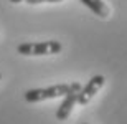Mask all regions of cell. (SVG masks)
<instances>
[{
    "instance_id": "6da1fadb",
    "label": "cell",
    "mask_w": 127,
    "mask_h": 124,
    "mask_svg": "<svg viewBox=\"0 0 127 124\" xmlns=\"http://www.w3.org/2000/svg\"><path fill=\"white\" fill-rule=\"evenodd\" d=\"M61 43L56 40L48 41H35V43H20L17 46V51L25 56H43V55H56L61 51Z\"/></svg>"
},
{
    "instance_id": "7a4b0ae2",
    "label": "cell",
    "mask_w": 127,
    "mask_h": 124,
    "mask_svg": "<svg viewBox=\"0 0 127 124\" xmlns=\"http://www.w3.org/2000/svg\"><path fill=\"white\" fill-rule=\"evenodd\" d=\"M71 84H53L48 86V88H36V89H28L25 93V101L27 103H40V101L45 99H55V98H60V96H64L68 91H69Z\"/></svg>"
},
{
    "instance_id": "3957f363",
    "label": "cell",
    "mask_w": 127,
    "mask_h": 124,
    "mask_svg": "<svg viewBox=\"0 0 127 124\" xmlns=\"http://www.w3.org/2000/svg\"><path fill=\"white\" fill-rule=\"evenodd\" d=\"M71 88L69 91L64 94V99L61 101V104H60V108L56 109V119L58 121H66L68 118H69L71 111H73V108H74V104L78 103V93H79L81 89V84L78 81H73L69 83Z\"/></svg>"
},
{
    "instance_id": "277c9868",
    "label": "cell",
    "mask_w": 127,
    "mask_h": 124,
    "mask_svg": "<svg viewBox=\"0 0 127 124\" xmlns=\"http://www.w3.org/2000/svg\"><path fill=\"white\" fill-rule=\"evenodd\" d=\"M104 83H106V78H104L102 75L93 76L84 86H81L79 93H78V104H81V106L88 104V103L99 93V89L104 86Z\"/></svg>"
},
{
    "instance_id": "5b68a950",
    "label": "cell",
    "mask_w": 127,
    "mask_h": 124,
    "mask_svg": "<svg viewBox=\"0 0 127 124\" xmlns=\"http://www.w3.org/2000/svg\"><path fill=\"white\" fill-rule=\"evenodd\" d=\"M79 2L84 5V7H88L94 15L101 17V18H107L109 13H111L109 7L104 3L102 0H79Z\"/></svg>"
},
{
    "instance_id": "8992f818",
    "label": "cell",
    "mask_w": 127,
    "mask_h": 124,
    "mask_svg": "<svg viewBox=\"0 0 127 124\" xmlns=\"http://www.w3.org/2000/svg\"><path fill=\"white\" fill-rule=\"evenodd\" d=\"M25 2L30 5H36V3H45V2H48V3H58V2H63V0H25Z\"/></svg>"
},
{
    "instance_id": "52a82bcc",
    "label": "cell",
    "mask_w": 127,
    "mask_h": 124,
    "mask_svg": "<svg viewBox=\"0 0 127 124\" xmlns=\"http://www.w3.org/2000/svg\"><path fill=\"white\" fill-rule=\"evenodd\" d=\"M12 3H20V2H23V0H10Z\"/></svg>"
},
{
    "instance_id": "ba28073f",
    "label": "cell",
    "mask_w": 127,
    "mask_h": 124,
    "mask_svg": "<svg viewBox=\"0 0 127 124\" xmlns=\"http://www.w3.org/2000/svg\"><path fill=\"white\" fill-rule=\"evenodd\" d=\"M0 80H2V75H0Z\"/></svg>"
},
{
    "instance_id": "9c48e42d",
    "label": "cell",
    "mask_w": 127,
    "mask_h": 124,
    "mask_svg": "<svg viewBox=\"0 0 127 124\" xmlns=\"http://www.w3.org/2000/svg\"><path fill=\"white\" fill-rule=\"evenodd\" d=\"M84 124H86V123H84Z\"/></svg>"
}]
</instances>
